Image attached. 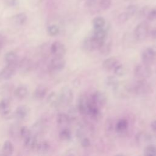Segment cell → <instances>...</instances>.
<instances>
[{"instance_id": "7402d4cb", "label": "cell", "mask_w": 156, "mask_h": 156, "mask_svg": "<svg viewBox=\"0 0 156 156\" xmlns=\"http://www.w3.org/2000/svg\"><path fill=\"white\" fill-rule=\"evenodd\" d=\"M27 16L24 13H20L15 15L12 18L13 23L16 26H23L27 21Z\"/></svg>"}, {"instance_id": "9c48e42d", "label": "cell", "mask_w": 156, "mask_h": 156, "mask_svg": "<svg viewBox=\"0 0 156 156\" xmlns=\"http://www.w3.org/2000/svg\"><path fill=\"white\" fill-rule=\"evenodd\" d=\"M135 141L138 146H144L145 147L148 144H152V136L146 132H140L135 135Z\"/></svg>"}, {"instance_id": "83f0119b", "label": "cell", "mask_w": 156, "mask_h": 156, "mask_svg": "<svg viewBox=\"0 0 156 156\" xmlns=\"http://www.w3.org/2000/svg\"><path fill=\"white\" fill-rule=\"evenodd\" d=\"M2 152L4 155H12L14 151V146L12 143L9 140L5 141L2 146Z\"/></svg>"}, {"instance_id": "3957f363", "label": "cell", "mask_w": 156, "mask_h": 156, "mask_svg": "<svg viewBox=\"0 0 156 156\" xmlns=\"http://www.w3.org/2000/svg\"><path fill=\"white\" fill-rule=\"evenodd\" d=\"M149 33V26L147 23L143 21L139 23L135 28L133 35L135 38L139 41L144 40Z\"/></svg>"}, {"instance_id": "4316f807", "label": "cell", "mask_w": 156, "mask_h": 156, "mask_svg": "<svg viewBox=\"0 0 156 156\" xmlns=\"http://www.w3.org/2000/svg\"><path fill=\"white\" fill-rule=\"evenodd\" d=\"M58 136L60 140L63 141H68L71 138V132L67 127L62 128L58 133Z\"/></svg>"}, {"instance_id": "603a6c76", "label": "cell", "mask_w": 156, "mask_h": 156, "mask_svg": "<svg viewBox=\"0 0 156 156\" xmlns=\"http://www.w3.org/2000/svg\"><path fill=\"white\" fill-rule=\"evenodd\" d=\"M10 112V104L7 99L0 101V115L2 116H7Z\"/></svg>"}, {"instance_id": "8fae6325", "label": "cell", "mask_w": 156, "mask_h": 156, "mask_svg": "<svg viewBox=\"0 0 156 156\" xmlns=\"http://www.w3.org/2000/svg\"><path fill=\"white\" fill-rule=\"evenodd\" d=\"M51 54L54 57H63L66 53V47L60 41H54L50 46Z\"/></svg>"}, {"instance_id": "f546056e", "label": "cell", "mask_w": 156, "mask_h": 156, "mask_svg": "<svg viewBox=\"0 0 156 156\" xmlns=\"http://www.w3.org/2000/svg\"><path fill=\"white\" fill-rule=\"evenodd\" d=\"M112 48V44L110 41H107V39L102 43L99 48L98 49L99 51L103 55L108 54L110 52Z\"/></svg>"}, {"instance_id": "484cf974", "label": "cell", "mask_w": 156, "mask_h": 156, "mask_svg": "<svg viewBox=\"0 0 156 156\" xmlns=\"http://www.w3.org/2000/svg\"><path fill=\"white\" fill-rule=\"evenodd\" d=\"M28 94L27 88L23 85H21L18 87L15 90V96L20 99L25 98Z\"/></svg>"}, {"instance_id": "1f68e13d", "label": "cell", "mask_w": 156, "mask_h": 156, "mask_svg": "<svg viewBox=\"0 0 156 156\" xmlns=\"http://www.w3.org/2000/svg\"><path fill=\"white\" fill-rule=\"evenodd\" d=\"M119 82V81L115 76H108L105 78V84L108 87H111L113 89L118 84Z\"/></svg>"}, {"instance_id": "9a60e30c", "label": "cell", "mask_w": 156, "mask_h": 156, "mask_svg": "<svg viewBox=\"0 0 156 156\" xmlns=\"http://www.w3.org/2000/svg\"><path fill=\"white\" fill-rule=\"evenodd\" d=\"M129 127V122L126 119L122 118L119 119L115 126V130L119 134H124L126 133Z\"/></svg>"}, {"instance_id": "d590c367", "label": "cell", "mask_w": 156, "mask_h": 156, "mask_svg": "<svg viewBox=\"0 0 156 156\" xmlns=\"http://www.w3.org/2000/svg\"><path fill=\"white\" fill-rule=\"evenodd\" d=\"M136 12H137V7L135 5L132 4V5H129L127 7L126 13L130 18L131 16H133L136 13Z\"/></svg>"}, {"instance_id": "277c9868", "label": "cell", "mask_w": 156, "mask_h": 156, "mask_svg": "<svg viewBox=\"0 0 156 156\" xmlns=\"http://www.w3.org/2000/svg\"><path fill=\"white\" fill-rule=\"evenodd\" d=\"M142 63L151 65L156 61V48L150 46L145 48L141 55Z\"/></svg>"}, {"instance_id": "ab89813d", "label": "cell", "mask_w": 156, "mask_h": 156, "mask_svg": "<svg viewBox=\"0 0 156 156\" xmlns=\"http://www.w3.org/2000/svg\"><path fill=\"white\" fill-rule=\"evenodd\" d=\"M80 144L83 147H87L90 146V140L87 137H82L80 140Z\"/></svg>"}, {"instance_id": "b9f144b4", "label": "cell", "mask_w": 156, "mask_h": 156, "mask_svg": "<svg viewBox=\"0 0 156 156\" xmlns=\"http://www.w3.org/2000/svg\"><path fill=\"white\" fill-rule=\"evenodd\" d=\"M150 36L152 39L156 40V28H154L150 31Z\"/></svg>"}, {"instance_id": "4fadbf2b", "label": "cell", "mask_w": 156, "mask_h": 156, "mask_svg": "<svg viewBox=\"0 0 156 156\" xmlns=\"http://www.w3.org/2000/svg\"><path fill=\"white\" fill-rule=\"evenodd\" d=\"M29 113V110L26 105H20L18 107L15 112V117L18 121L25 120Z\"/></svg>"}, {"instance_id": "836d02e7", "label": "cell", "mask_w": 156, "mask_h": 156, "mask_svg": "<svg viewBox=\"0 0 156 156\" xmlns=\"http://www.w3.org/2000/svg\"><path fill=\"white\" fill-rule=\"evenodd\" d=\"M47 32L49 35L54 37V36L57 35L59 34L60 29L57 25L51 24L48 27Z\"/></svg>"}, {"instance_id": "f6af8a7d", "label": "cell", "mask_w": 156, "mask_h": 156, "mask_svg": "<svg viewBox=\"0 0 156 156\" xmlns=\"http://www.w3.org/2000/svg\"><path fill=\"white\" fill-rule=\"evenodd\" d=\"M155 73H156V69H155Z\"/></svg>"}, {"instance_id": "d6986e66", "label": "cell", "mask_w": 156, "mask_h": 156, "mask_svg": "<svg viewBox=\"0 0 156 156\" xmlns=\"http://www.w3.org/2000/svg\"><path fill=\"white\" fill-rule=\"evenodd\" d=\"M5 61L7 65L16 66L18 64V55L14 51H9L7 52L4 56Z\"/></svg>"}, {"instance_id": "8d00e7d4", "label": "cell", "mask_w": 156, "mask_h": 156, "mask_svg": "<svg viewBox=\"0 0 156 156\" xmlns=\"http://www.w3.org/2000/svg\"><path fill=\"white\" fill-rule=\"evenodd\" d=\"M112 4V0H100L99 7L102 10L109 9Z\"/></svg>"}, {"instance_id": "ffe728a7", "label": "cell", "mask_w": 156, "mask_h": 156, "mask_svg": "<svg viewBox=\"0 0 156 156\" xmlns=\"http://www.w3.org/2000/svg\"><path fill=\"white\" fill-rule=\"evenodd\" d=\"M48 88L42 85L38 86L34 91V96L38 100L43 99L46 95Z\"/></svg>"}, {"instance_id": "8992f818", "label": "cell", "mask_w": 156, "mask_h": 156, "mask_svg": "<svg viewBox=\"0 0 156 156\" xmlns=\"http://www.w3.org/2000/svg\"><path fill=\"white\" fill-rule=\"evenodd\" d=\"M104 41H99V40L93 38L92 36H90V37H87L86 38H85V40H83V41L82 43V46L83 49L85 51L92 52L96 49L98 50V49L99 48V47L101 46V45L102 44V43Z\"/></svg>"}, {"instance_id": "f1b7e54d", "label": "cell", "mask_w": 156, "mask_h": 156, "mask_svg": "<svg viewBox=\"0 0 156 156\" xmlns=\"http://www.w3.org/2000/svg\"><path fill=\"white\" fill-rule=\"evenodd\" d=\"M92 24L94 29L104 28L105 24V21L104 18L101 16H97L93 20Z\"/></svg>"}, {"instance_id": "52a82bcc", "label": "cell", "mask_w": 156, "mask_h": 156, "mask_svg": "<svg viewBox=\"0 0 156 156\" xmlns=\"http://www.w3.org/2000/svg\"><path fill=\"white\" fill-rule=\"evenodd\" d=\"M91 105L90 98L86 94L81 95L78 101L77 108L80 113L83 116H88Z\"/></svg>"}, {"instance_id": "ac0fdd59", "label": "cell", "mask_w": 156, "mask_h": 156, "mask_svg": "<svg viewBox=\"0 0 156 156\" xmlns=\"http://www.w3.org/2000/svg\"><path fill=\"white\" fill-rule=\"evenodd\" d=\"M35 149L37 151L38 153L46 154L51 149V146L47 141L41 140L37 142Z\"/></svg>"}, {"instance_id": "7c38bea8", "label": "cell", "mask_w": 156, "mask_h": 156, "mask_svg": "<svg viewBox=\"0 0 156 156\" xmlns=\"http://www.w3.org/2000/svg\"><path fill=\"white\" fill-rule=\"evenodd\" d=\"M16 66L7 65L0 71V79L2 80H8L12 78L15 73Z\"/></svg>"}, {"instance_id": "d4e9b609", "label": "cell", "mask_w": 156, "mask_h": 156, "mask_svg": "<svg viewBox=\"0 0 156 156\" xmlns=\"http://www.w3.org/2000/svg\"><path fill=\"white\" fill-rule=\"evenodd\" d=\"M32 65L31 60L25 58L20 61L19 63V69L23 73L28 72L32 68Z\"/></svg>"}, {"instance_id": "30bf717a", "label": "cell", "mask_w": 156, "mask_h": 156, "mask_svg": "<svg viewBox=\"0 0 156 156\" xmlns=\"http://www.w3.org/2000/svg\"><path fill=\"white\" fill-rule=\"evenodd\" d=\"M66 62L63 57H54L50 62L49 68L51 71L58 72L65 66Z\"/></svg>"}, {"instance_id": "f35d334b", "label": "cell", "mask_w": 156, "mask_h": 156, "mask_svg": "<svg viewBox=\"0 0 156 156\" xmlns=\"http://www.w3.org/2000/svg\"><path fill=\"white\" fill-rule=\"evenodd\" d=\"M130 17L128 16V15L126 12H123L121 14H119L118 16V21L120 23H126Z\"/></svg>"}, {"instance_id": "7a4b0ae2", "label": "cell", "mask_w": 156, "mask_h": 156, "mask_svg": "<svg viewBox=\"0 0 156 156\" xmlns=\"http://www.w3.org/2000/svg\"><path fill=\"white\" fill-rule=\"evenodd\" d=\"M133 73L136 79H147L152 76V71L150 65L142 63L135 67Z\"/></svg>"}, {"instance_id": "5b68a950", "label": "cell", "mask_w": 156, "mask_h": 156, "mask_svg": "<svg viewBox=\"0 0 156 156\" xmlns=\"http://www.w3.org/2000/svg\"><path fill=\"white\" fill-rule=\"evenodd\" d=\"M58 94L60 101V105L68 106L73 100L74 94L73 90L68 86L63 87Z\"/></svg>"}, {"instance_id": "ee69618b", "label": "cell", "mask_w": 156, "mask_h": 156, "mask_svg": "<svg viewBox=\"0 0 156 156\" xmlns=\"http://www.w3.org/2000/svg\"><path fill=\"white\" fill-rule=\"evenodd\" d=\"M151 127L152 130L156 133V120L152 121V122L151 123Z\"/></svg>"}, {"instance_id": "44dd1931", "label": "cell", "mask_w": 156, "mask_h": 156, "mask_svg": "<svg viewBox=\"0 0 156 156\" xmlns=\"http://www.w3.org/2000/svg\"><path fill=\"white\" fill-rule=\"evenodd\" d=\"M91 36L99 41H104L107 38V31L105 29H104V27L94 29V31Z\"/></svg>"}, {"instance_id": "5bb4252c", "label": "cell", "mask_w": 156, "mask_h": 156, "mask_svg": "<svg viewBox=\"0 0 156 156\" xmlns=\"http://www.w3.org/2000/svg\"><path fill=\"white\" fill-rule=\"evenodd\" d=\"M118 64V59L115 57H110L105 59L102 63V66L105 71H109L114 69Z\"/></svg>"}, {"instance_id": "e575fe53", "label": "cell", "mask_w": 156, "mask_h": 156, "mask_svg": "<svg viewBox=\"0 0 156 156\" xmlns=\"http://www.w3.org/2000/svg\"><path fill=\"white\" fill-rule=\"evenodd\" d=\"M32 134L31 131L26 126H23L20 130V136L23 140Z\"/></svg>"}, {"instance_id": "2e32d148", "label": "cell", "mask_w": 156, "mask_h": 156, "mask_svg": "<svg viewBox=\"0 0 156 156\" xmlns=\"http://www.w3.org/2000/svg\"><path fill=\"white\" fill-rule=\"evenodd\" d=\"M56 120L58 125L62 128L66 127L71 121V119L69 115L64 113H58L57 116Z\"/></svg>"}, {"instance_id": "d6a6232c", "label": "cell", "mask_w": 156, "mask_h": 156, "mask_svg": "<svg viewBox=\"0 0 156 156\" xmlns=\"http://www.w3.org/2000/svg\"><path fill=\"white\" fill-rule=\"evenodd\" d=\"M114 74L116 76H122L125 74L126 73V68L125 67L122 65L118 63L113 69Z\"/></svg>"}, {"instance_id": "ba28073f", "label": "cell", "mask_w": 156, "mask_h": 156, "mask_svg": "<svg viewBox=\"0 0 156 156\" xmlns=\"http://www.w3.org/2000/svg\"><path fill=\"white\" fill-rule=\"evenodd\" d=\"M90 100L94 105L101 109L107 102V96L102 91H96L91 96Z\"/></svg>"}, {"instance_id": "6da1fadb", "label": "cell", "mask_w": 156, "mask_h": 156, "mask_svg": "<svg viewBox=\"0 0 156 156\" xmlns=\"http://www.w3.org/2000/svg\"><path fill=\"white\" fill-rule=\"evenodd\" d=\"M129 91L137 96H143L151 94L153 92L152 85L146 79H138L129 85Z\"/></svg>"}, {"instance_id": "bcb514c9", "label": "cell", "mask_w": 156, "mask_h": 156, "mask_svg": "<svg viewBox=\"0 0 156 156\" xmlns=\"http://www.w3.org/2000/svg\"></svg>"}, {"instance_id": "4dcf8cb0", "label": "cell", "mask_w": 156, "mask_h": 156, "mask_svg": "<svg viewBox=\"0 0 156 156\" xmlns=\"http://www.w3.org/2000/svg\"><path fill=\"white\" fill-rule=\"evenodd\" d=\"M143 154L146 156H156V146L153 144L146 146L143 149Z\"/></svg>"}, {"instance_id": "74e56055", "label": "cell", "mask_w": 156, "mask_h": 156, "mask_svg": "<svg viewBox=\"0 0 156 156\" xmlns=\"http://www.w3.org/2000/svg\"><path fill=\"white\" fill-rule=\"evenodd\" d=\"M146 17L149 21H156V7L149 10Z\"/></svg>"}, {"instance_id": "cb8c5ba5", "label": "cell", "mask_w": 156, "mask_h": 156, "mask_svg": "<svg viewBox=\"0 0 156 156\" xmlns=\"http://www.w3.org/2000/svg\"><path fill=\"white\" fill-rule=\"evenodd\" d=\"M23 141H24V146L29 149H35L36 147L37 143L38 142L37 138L32 134H31L29 136L24 138Z\"/></svg>"}, {"instance_id": "7bdbcfd3", "label": "cell", "mask_w": 156, "mask_h": 156, "mask_svg": "<svg viewBox=\"0 0 156 156\" xmlns=\"http://www.w3.org/2000/svg\"><path fill=\"white\" fill-rule=\"evenodd\" d=\"M5 42V37L2 34L0 33V49L2 47Z\"/></svg>"}, {"instance_id": "e0dca14e", "label": "cell", "mask_w": 156, "mask_h": 156, "mask_svg": "<svg viewBox=\"0 0 156 156\" xmlns=\"http://www.w3.org/2000/svg\"><path fill=\"white\" fill-rule=\"evenodd\" d=\"M47 102L48 104L52 107L57 108L59 107L60 105L59 94H58L55 92L51 93L47 98Z\"/></svg>"}, {"instance_id": "60d3db41", "label": "cell", "mask_w": 156, "mask_h": 156, "mask_svg": "<svg viewBox=\"0 0 156 156\" xmlns=\"http://www.w3.org/2000/svg\"><path fill=\"white\" fill-rule=\"evenodd\" d=\"M19 0H6V3L9 6L15 7L19 4Z\"/></svg>"}]
</instances>
